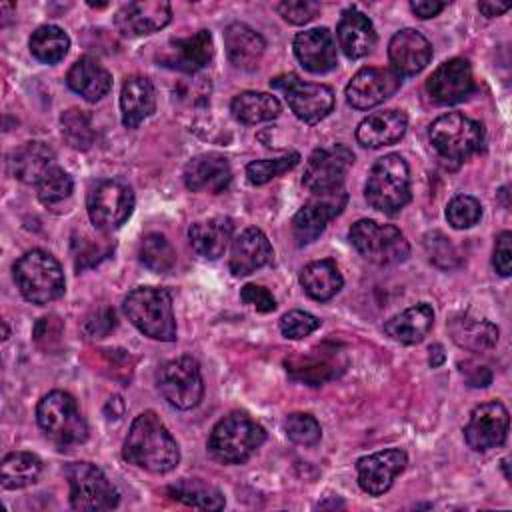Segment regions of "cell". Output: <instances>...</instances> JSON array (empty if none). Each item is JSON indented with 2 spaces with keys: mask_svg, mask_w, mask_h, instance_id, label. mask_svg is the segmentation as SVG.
Listing matches in <instances>:
<instances>
[{
  "mask_svg": "<svg viewBox=\"0 0 512 512\" xmlns=\"http://www.w3.org/2000/svg\"><path fill=\"white\" fill-rule=\"evenodd\" d=\"M126 462L154 474L170 472L180 462V448L156 412L146 410L134 418L124 440Z\"/></svg>",
  "mask_w": 512,
  "mask_h": 512,
  "instance_id": "cell-1",
  "label": "cell"
},
{
  "mask_svg": "<svg viewBox=\"0 0 512 512\" xmlns=\"http://www.w3.org/2000/svg\"><path fill=\"white\" fill-rule=\"evenodd\" d=\"M128 320L148 338L160 342L176 340L172 296L166 288L138 286L122 302Z\"/></svg>",
  "mask_w": 512,
  "mask_h": 512,
  "instance_id": "cell-2",
  "label": "cell"
},
{
  "mask_svg": "<svg viewBox=\"0 0 512 512\" xmlns=\"http://www.w3.org/2000/svg\"><path fill=\"white\" fill-rule=\"evenodd\" d=\"M428 138L442 162L450 168H458L480 150L484 128L478 120H472L462 112H448L432 122Z\"/></svg>",
  "mask_w": 512,
  "mask_h": 512,
  "instance_id": "cell-3",
  "label": "cell"
},
{
  "mask_svg": "<svg viewBox=\"0 0 512 512\" xmlns=\"http://www.w3.org/2000/svg\"><path fill=\"white\" fill-rule=\"evenodd\" d=\"M366 202L384 214L400 212L410 200V170L400 154H386L378 158L364 186Z\"/></svg>",
  "mask_w": 512,
  "mask_h": 512,
  "instance_id": "cell-4",
  "label": "cell"
},
{
  "mask_svg": "<svg viewBox=\"0 0 512 512\" xmlns=\"http://www.w3.org/2000/svg\"><path fill=\"white\" fill-rule=\"evenodd\" d=\"M36 420L50 442L68 450L88 438V424L76 400L64 390H52L38 402Z\"/></svg>",
  "mask_w": 512,
  "mask_h": 512,
  "instance_id": "cell-5",
  "label": "cell"
},
{
  "mask_svg": "<svg viewBox=\"0 0 512 512\" xmlns=\"http://www.w3.org/2000/svg\"><path fill=\"white\" fill-rule=\"evenodd\" d=\"M266 440L264 428L244 412H230L220 418L208 438L210 454L224 464L246 462Z\"/></svg>",
  "mask_w": 512,
  "mask_h": 512,
  "instance_id": "cell-6",
  "label": "cell"
},
{
  "mask_svg": "<svg viewBox=\"0 0 512 512\" xmlns=\"http://www.w3.org/2000/svg\"><path fill=\"white\" fill-rule=\"evenodd\" d=\"M14 280L20 294L32 304H48L64 294L60 262L44 250H28L14 264Z\"/></svg>",
  "mask_w": 512,
  "mask_h": 512,
  "instance_id": "cell-7",
  "label": "cell"
},
{
  "mask_svg": "<svg viewBox=\"0 0 512 512\" xmlns=\"http://www.w3.org/2000/svg\"><path fill=\"white\" fill-rule=\"evenodd\" d=\"M350 244L370 262L380 266L400 264L408 258L410 246L404 234L392 224H378L376 220H358L348 232Z\"/></svg>",
  "mask_w": 512,
  "mask_h": 512,
  "instance_id": "cell-8",
  "label": "cell"
},
{
  "mask_svg": "<svg viewBox=\"0 0 512 512\" xmlns=\"http://www.w3.org/2000/svg\"><path fill=\"white\" fill-rule=\"evenodd\" d=\"M70 506L80 512H98L118 506V490L106 474L90 462H74L66 468Z\"/></svg>",
  "mask_w": 512,
  "mask_h": 512,
  "instance_id": "cell-9",
  "label": "cell"
},
{
  "mask_svg": "<svg viewBox=\"0 0 512 512\" xmlns=\"http://www.w3.org/2000/svg\"><path fill=\"white\" fill-rule=\"evenodd\" d=\"M270 86L284 94L294 116L306 124L324 120L334 108V92L330 86L304 82L298 74H280L270 80Z\"/></svg>",
  "mask_w": 512,
  "mask_h": 512,
  "instance_id": "cell-10",
  "label": "cell"
},
{
  "mask_svg": "<svg viewBox=\"0 0 512 512\" xmlns=\"http://www.w3.org/2000/svg\"><path fill=\"white\" fill-rule=\"evenodd\" d=\"M156 384L164 400L178 410L198 406L204 396L200 366L192 356H180L162 364L156 374Z\"/></svg>",
  "mask_w": 512,
  "mask_h": 512,
  "instance_id": "cell-11",
  "label": "cell"
},
{
  "mask_svg": "<svg viewBox=\"0 0 512 512\" xmlns=\"http://www.w3.org/2000/svg\"><path fill=\"white\" fill-rule=\"evenodd\" d=\"M86 210L94 228L112 232L130 218L134 210V192L122 180H100L88 192Z\"/></svg>",
  "mask_w": 512,
  "mask_h": 512,
  "instance_id": "cell-12",
  "label": "cell"
},
{
  "mask_svg": "<svg viewBox=\"0 0 512 512\" xmlns=\"http://www.w3.org/2000/svg\"><path fill=\"white\" fill-rule=\"evenodd\" d=\"M354 164V154L344 144L316 148L304 168L302 184L312 194H330L342 190L344 178Z\"/></svg>",
  "mask_w": 512,
  "mask_h": 512,
  "instance_id": "cell-13",
  "label": "cell"
},
{
  "mask_svg": "<svg viewBox=\"0 0 512 512\" xmlns=\"http://www.w3.org/2000/svg\"><path fill=\"white\" fill-rule=\"evenodd\" d=\"M284 366L294 380L320 386L344 372L346 356L336 344H320L308 350L304 356L286 358Z\"/></svg>",
  "mask_w": 512,
  "mask_h": 512,
  "instance_id": "cell-14",
  "label": "cell"
},
{
  "mask_svg": "<svg viewBox=\"0 0 512 512\" xmlns=\"http://www.w3.org/2000/svg\"><path fill=\"white\" fill-rule=\"evenodd\" d=\"M508 436V410L502 402L492 400L478 404L464 426L466 444L476 452L492 450L504 444Z\"/></svg>",
  "mask_w": 512,
  "mask_h": 512,
  "instance_id": "cell-15",
  "label": "cell"
},
{
  "mask_svg": "<svg viewBox=\"0 0 512 512\" xmlns=\"http://www.w3.org/2000/svg\"><path fill=\"white\" fill-rule=\"evenodd\" d=\"M346 206V192L336 190L330 194H314L292 218V234L298 246L314 242L326 224Z\"/></svg>",
  "mask_w": 512,
  "mask_h": 512,
  "instance_id": "cell-16",
  "label": "cell"
},
{
  "mask_svg": "<svg viewBox=\"0 0 512 512\" xmlns=\"http://www.w3.org/2000/svg\"><path fill=\"white\" fill-rule=\"evenodd\" d=\"M400 88V76L390 68L366 66L358 70L346 86V100L356 110H370Z\"/></svg>",
  "mask_w": 512,
  "mask_h": 512,
  "instance_id": "cell-17",
  "label": "cell"
},
{
  "mask_svg": "<svg viewBox=\"0 0 512 512\" xmlns=\"http://www.w3.org/2000/svg\"><path fill=\"white\" fill-rule=\"evenodd\" d=\"M408 456L404 450L388 448L368 456H362L356 462L358 484L370 496H380L390 490L394 478L406 468Z\"/></svg>",
  "mask_w": 512,
  "mask_h": 512,
  "instance_id": "cell-18",
  "label": "cell"
},
{
  "mask_svg": "<svg viewBox=\"0 0 512 512\" xmlns=\"http://www.w3.org/2000/svg\"><path fill=\"white\" fill-rule=\"evenodd\" d=\"M474 90V76L468 60L450 58L442 62L426 80V92L440 104L466 100Z\"/></svg>",
  "mask_w": 512,
  "mask_h": 512,
  "instance_id": "cell-19",
  "label": "cell"
},
{
  "mask_svg": "<svg viewBox=\"0 0 512 512\" xmlns=\"http://www.w3.org/2000/svg\"><path fill=\"white\" fill-rule=\"evenodd\" d=\"M170 20H172V8L164 0L128 2L114 16L116 28L120 30V34L128 38L154 34L162 30Z\"/></svg>",
  "mask_w": 512,
  "mask_h": 512,
  "instance_id": "cell-20",
  "label": "cell"
},
{
  "mask_svg": "<svg viewBox=\"0 0 512 512\" xmlns=\"http://www.w3.org/2000/svg\"><path fill=\"white\" fill-rule=\"evenodd\" d=\"M212 54V34L208 30H198L192 36L170 40L168 46L158 54V62L166 68L192 74L204 68L212 60Z\"/></svg>",
  "mask_w": 512,
  "mask_h": 512,
  "instance_id": "cell-21",
  "label": "cell"
},
{
  "mask_svg": "<svg viewBox=\"0 0 512 512\" xmlns=\"http://www.w3.org/2000/svg\"><path fill=\"white\" fill-rule=\"evenodd\" d=\"M388 58L398 76L422 72L432 58V44L414 28H404L390 38Z\"/></svg>",
  "mask_w": 512,
  "mask_h": 512,
  "instance_id": "cell-22",
  "label": "cell"
},
{
  "mask_svg": "<svg viewBox=\"0 0 512 512\" xmlns=\"http://www.w3.org/2000/svg\"><path fill=\"white\" fill-rule=\"evenodd\" d=\"M232 180V170L226 156L218 152H206L194 156L184 168V184L192 192H222Z\"/></svg>",
  "mask_w": 512,
  "mask_h": 512,
  "instance_id": "cell-23",
  "label": "cell"
},
{
  "mask_svg": "<svg viewBox=\"0 0 512 512\" xmlns=\"http://www.w3.org/2000/svg\"><path fill=\"white\" fill-rule=\"evenodd\" d=\"M294 54L298 62L314 74L330 72L338 62L336 44L328 28H310L298 32L294 38Z\"/></svg>",
  "mask_w": 512,
  "mask_h": 512,
  "instance_id": "cell-24",
  "label": "cell"
},
{
  "mask_svg": "<svg viewBox=\"0 0 512 512\" xmlns=\"http://www.w3.org/2000/svg\"><path fill=\"white\" fill-rule=\"evenodd\" d=\"M274 256V250L260 228H244L234 240L230 250V272L234 276H246L266 266Z\"/></svg>",
  "mask_w": 512,
  "mask_h": 512,
  "instance_id": "cell-25",
  "label": "cell"
},
{
  "mask_svg": "<svg viewBox=\"0 0 512 512\" xmlns=\"http://www.w3.org/2000/svg\"><path fill=\"white\" fill-rule=\"evenodd\" d=\"M336 36H338V46L352 60L364 58L376 46L374 24L366 14H362L356 8H348L342 12L336 26Z\"/></svg>",
  "mask_w": 512,
  "mask_h": 512,
  "instance_id": "cell-26",
  "label": "cell"
},
{
  "mask_svg": "<svg viewBox=\"0 0 512 512\" xmlns=\"http://www.w3.org/2000/svg\"><path fill=\"white\" fill-rule=\"evenodd\" d=\"M408 128V118L402 110H382L366 116L356 128V140L364 148H382L396 144Z\"/></svg>",
  "mask_w": 512,
  "mask_h": 512,
  "instance_id": "cell-27",
  "label": "cell"
},
{
  "mask_svg": "<svg viewBox=\"0 0 512 512\" xmlns=\"http://www.w3.org/2000/svg\"><path fill=\"white\" fill-rule=\"evenodd\" d=\"M224 48L230 62L240 70L258 68L266 42L264 38L244 22H232L224 30Z\"/></svg>",
  "mask_w": 512,
  "mask_h": 512,
  "instance_id": "cell-28",
  "label": "cell"
},
{
  "mask_svg": "<svg viewBox=\"0 0 512 512\" xmlns=\"http://www.w3.org/2000/svg\"><path fill=\"white\" fill-rule=\"evenodd\" d=\"M234 224L228 216H212L194 222L188 228V240L192 250L208 260H216L224 254L228 242L232 240Z\"/></svg>",
  "mask_w": 512,
  "mask_h": 512,
  "instance_id": "cell-29",
  "label": "cell"
},
{
  "mask_svg": "<svg viewBox=\"0 0 512 512\" xmlns=\"http://www.w3.org/2000/svg\"><path fill=\"white\" fill-rule=\"evenodd\" d=\"M122 122L126 128H136L156 110V92L146 76H128L120 92Z\"/></svg>",
  "mask_w": 512,
  "mask_h": 512,
  "instance_id": "cell-30",
  "label": "cell"
},
{
  "mask_svg": "<svg viewBox=\"0 0 512 512\" xmlns=\"http://www.w3.org/2000/svg\"><path fill=\"white\" fill-rule=\"evenodd\" d=\"M66 84L88 102H98L112 88L110 72L90 56L78 58L68 70Z\"/></svg>",
  "mask_w": 512,
  "mask_h": 512,
  "instance_id": "cell-31",
  "label": "cell"
},
{
  "mask_svg": "<svg viewBox=\"0 0 512 512\" xmlns=\"http://www.w3.org/2000/svg\"><path fill=\"white\" fill-rule=\"evenodd\" d=\"M54 150L40 140H32L16 148L10 156V172L24 184H38L40 178L54 166Z\"/></svg>",
  "mask_w": 512,
  "mask_h": 512,
  "instance_id": "cell-32",
  "label": "cell"
},
{
  "mask_svg": "<svg viewBox=\"0 0 512 512\" xmlns=\"http://www.w3.org/2000/svg\"><path fill=\"white\" fill-rule=\"evenodd\" d=\"M434 324V310L430 304H414L384 324V332L402 344H418Z\"/></svg>",
  "mask_w": 512,
  "mask_h": 512,
  "instance_id": "cell-33",
  "label": "cell"
},
{
  "mask_svg": "<svg viewBox=\"0 0 512 512\" xmlns=\"http://www.w3.org/2000/svg\"><path fill=\"white\" fill-rule=\"evenodd\" d=\"M452 340L472 352H484L496 346L498 342V326L490 320L476 318L472 314H460L448 324Z\"/></svg>",
  "mask_w": 512,
  "mask_h": 512,
  "instance_id": "cell-34",
  "label": "cell"
},
{
  "mask_svg": "<svg viewBox=\"0 0 512 512\" xmlns=\"http://www.w3.org/2000/svg\"><path fill=\"white\" fill-rule=\"evenodd\" d=\"M300 284L312 300L326 302L340 292L344 278L334 260H316L302 268Z\"/></svg>",
  "mask_w": 512,
  "mask_h": 512,
  "instance_id": "cell-35",
  "label": "cell"
},
{
  "mask_svg": "<svg viewBox=\"0 0 512 512\" xmlns=\"http://www.w3.org/2000/svg\"><path fill=\"white\" fill-rule=\"evenodd\" d=\"M230 110L232 116L246 124H260V122H268L280 116V102L276 96L268 94V92H256V90H244L240 94H236L230 102Z\"/></svg>",
  "mask_w": 512,
  "mask_h": 512,
  "instance_id": "cell-36",
  "label": "cell"
},
{
  "mask_svg": "<svg viewBox=\"0 0 512 512\" xmlns=\"http://www.w3.org/2000/svg\"><path fill=\"white\" fill-rule=\"evenodd\" d=\"M166 494L174 500L202 510H220L224 508V496L222 492L198 478H182L166 488Z\"/></svg>",
  "mask_w": 512,
  "mask_h": 512,
  "instance_id": "cell-37",
  "label": "cell"
},
{
  "mask_svg": "<svg viewBox=\"0 0 512 512\" xmlns=\"http://www.w3.org/2000/svg\"><path fill=\"white\" fill-rule=\"evenodd\" d=\"M42 472V460L32 452H10L0 466V480L6 490L34 484Z\"/></svg>",
  "mask_w": 512,
  "mask_h": 512,
  "instance_id": "cell-38",
  "label": "cell"
},
{
  "mask_svg": "<svg viewBox=\"0 0 512 512\" xmlns=\"http://www.w3.org/2000/svg\"><path fill=\"white\" fill-rule=\"evenodd\" d=\"M28 46L38 62L56 64L66 56L70 48V38L60 26L44 24L32 32Z\"/></svg>",
  "mask_w": 512,
  "mask_h": 512,
  "instance_id": "cell-39",
  "label": "cell"
},
{
  "mask_svg": "<svg viewBox=\"0 0 512 512\" xmlns=\"http://www.w3.org/2000/svg\"><path fill=\"white\" fill-rule=\"evenodd\" d=\"M138 258L152 272H168L176 264V252L160 232H150L142 238Z\"/></svg>",
  "mask_w": 512,
  "mask_h": 512,
  "instance_id": "cell-40",
  "label": "cell"
},
{
  "mask_svg": "<svg viewBox=\"0 0 512 512\" xmlns=\"http://www.w3.org/2000/svg\"><path fill=\"white\" fill-rule=\"evenodd\" d=\"M60 124H62V136L68 142V146L76 150H88L92 146L94 130L86 112L78 108H70L62 114Z\"/></svg>",
  "mask_w": 512,
  "mask_h": 512,
  "instance_id": "cell-41",
  "label": "cell"
},
{
  "mask_svg": "<svg viewBox=\"0 0 512 512\" xmlns=\"http://www.w3.org/2000/svg\"><path fill=\"white\" fill-rule=\"evenodd\" d=\"M38 186V200L44 206H56L60 202H64L72 190H74V182L72 176L68 172H64L58 166H52L36 184Z\"/></svg>",
  "mask_w": 512,
  "mask_h": 512,
  "instance_id": "cell-42",
  "label": "cell"
},
{
  "mask_svg": "<svg viewBox=\"0 0 512 512\" xmlns=\"http://www.w3.org/2000/svg\"><path fill=\"white\" fill-rule=\"evenodd\" d=\"M300 162V154L298 152H290L284 154L280 158H266V160H254L246 166V176L248 182L254 186H262L266 182H270L272 178L292 170L296 164Z\"/></svg>",
  "mask_w": 512,
  "mask_h": 512,
  "instance_id": "cell-43",
  "label": "cell"
},
{
  "mask_svg": "<svg viewBox=\"0 0 512 512\" xmlns=\"http://www.w3.org/2000/svg\"><path fill=\"white\" fill-rule=\"evenodd\" d=\"M482 218V206L474 196L458 194L446 206V220L452 228H472Z\"/></svg>",
  "mask_w": 512,
  "mask_h": 512,
  "instance_id": "cell-44",
  "label": "cell"
},
{
  "mask_svg": "<svg viewBox=\"0 0 512 512\" xmlns=\"http://www.w3.org/2000/svg\"><path fill=\"white\" fill-rule=\"evenodd\" d=\"M284 430L288 438L300 446H314L322 436V428L318 420L312 414H304V412L290 414L284 420Z\"/></svg>",
  "mask_w": 512,
  "mask_h": 512,
  "instance_id": "cell-45",
  "label": "cell"
},
{
  "mask_svg": "<svg viewBox=\"0 0 512 512\" xmlns=\"http://www.w3.org/2000/svg\"><path fill=\"white\" fill-rule=\"evenodd\" d=\"M424 250L430 258L432 264H436L438 268H454L458 266L460 258H458V252L454 248V244L450 242L448 236H444L442 232L434 230V232H428L424 236Z\"/></svg>",
  "mask_w": 512,
  "mask_h": 512,
  "instance_id": "cell-46",
  "label": "cell"
},
{
  "mask_svg": "<svg viewBox=\"0 0 512 512\" xmlns=\"http://www.w3.org/2000/svg\"><path fill=\"white\" fill-rule=\"evenodd\" d=\"M114 248V244H110L108 240H96L90 236H82L80 240H74V260H76V268H88L98 264L102 258H106L110 254V250Z\"/></svg>",
  "mask_w": 512,
  "mask_h": 512,
  "instance_id": "cell-47",
  "label": "cell"
},
{
  "mask_svg": "<svg viewBox=\"0 0 512 512\" xmlns=\"http://www.w3.org/2000/svg\"><path fill=\"white\" fill-rule=\"evenodd\" d=\"M320 326V320L304 310H290L280 318V330L286 338L300 340L308 334H312Z\"/></svg>",
  "mask_w": 512,
  "mask_h": 512,
  "instance_id": "cell-48",
  "label": "cell"
},
{
  "mask_svg": "<svg viewBox=\"0 0 512 512\" xmlns=\"http://www.w3.org/2000/svg\"><path fill=\"white\" fill-rule=\"evenodd\" d=\"M276 10L286 22L302 26L312 18H316V14L320 12V4L312 0H286V2H278Z\"/></svg>",
  "mask_w": 512,
  "mask_h": 512,
  "instance_id": "cell-49",
  "label": "cell"
},
{
  "mask_svg": "<svg viewBox=\"0 0 512 512\" xmlns=\"http://www.w3.org/2000/svg\"><path fill=\"white\" fill-rule=\"evenodd\" d=\"M60 334H62V322L58 320V316H44L34 326V340L38 346L46 350H52L58 346Z\"/></svg>",
  "mask_w": 512,
  "mask_h": 512,
  "instance_id": "cell-50",
  "label": "cell"
},
{
  "mask_svg": "<svg viewBox=\"0 0 512 512\" xmlns=\"http://www.w3.org/2000/svg\"><path fill=\"white\" fill-rule=\"evenodd\" d=\"M510 244H512V234L508 230H504L496 236L492 264L500 276H510V272H512V246Z\"/></svg>",
  "mask_w": 512,
  "mask_h": 512,
  "instance_id": "cell-51",
  "label": "cell"
},
{
  "mask_svg": "<svg viewBox=\"0 0 512 512\" xmlns=\"http://www.w3.org/2000/svg\"><path fill=\"white\" fill-rule=\"evenodd\" d=\"M240 298L254 306L258 312H272L276 310V300L274 296L264 288V286H258V284H246L242 290H240Z\"/></svg>",
  "mask_w": 512,
  "mask_h": 512,
  "instance_id": "cell-52",
  "label": "cell"
},
{
  "mask_svg": "<svg viewBox=\"0 0 512 512\" xmlns=\"http://www.w3.org/2000/svg\"><path fill=\"white\" fill-rule=\"evenodd\" d=\"M460 372H462L464 380L468 382V386H472V388H486L492 382L490 368L484 364H478L474 360L460 362Z\"/></svg>",
  "mask_w": 512,
  "mask_h": 512,
  "instance_id": "cell-53",
  "label": "cell"
},
{
  "mask_svg": "<svg viewBox=\"0 0 512 512\" xmlns=\"http://www.w3.org/2000/svg\"><path fill=\"white\" fill-rule=\"evenodd\" d=\"M114 320H116V318H114V310H110V308H100V310H96L94 316L86 322V330H88V334H92V336H104L100 326H104L106 332H110V328H114V324H116Z\"/></svg>",
  "mask_w": 512,
  "mask_h": 512,
  "instance_id": "cell-54",
  "label": "cell"
},
{
  "mask_svg": "<svg viewBox=\"0 0 512 512\" xmlns=\"http://www.w3.org/2000/svg\"><path fill=\"white\" fill-rule=\"evenodd\" d=\"M444 6H446V2H436V0H418V2L414 0V2H410V8L418 18H432L438 12H442Z\"/></svg>",
  "mask_w": 512,
  "mask_h": 512,
  "instance_id": "cell-55",
  "label": "cell"
},
{
  "mask_svg": "<svg viewBox=\"0 0 512 512\" xmlns=\"http://www.w3.org/2000/svg\"><path fill=\"white\" fill-rule=\"evenodd\" d=\"M478 10L486 16V18H494V16H500L508 10V4H496V2H480L478 4Z\"/></svg>",
  "mask_w": 512,
  "mask_h": 512,
  "instance_id": "cell-56",
  "label": "cell"
},
{
  "mask_svg": "<svg viewBox=\"0 0 512 512\" xmlns=\"http://www.w3.org/2000/svg\"><path fill=\"white\" fill-rule=\"evenodd\" d=\"M430 354H434V356H436V358H432V360H430V364H432V366H440V364H442V360H444L442 346H440V344L430 346Z\"/></svg>",
  "mask_w": 512,
  "mask_h": 512,
  "instance_id": "cell-57",
  "label": "cell"
}]
</instances>
